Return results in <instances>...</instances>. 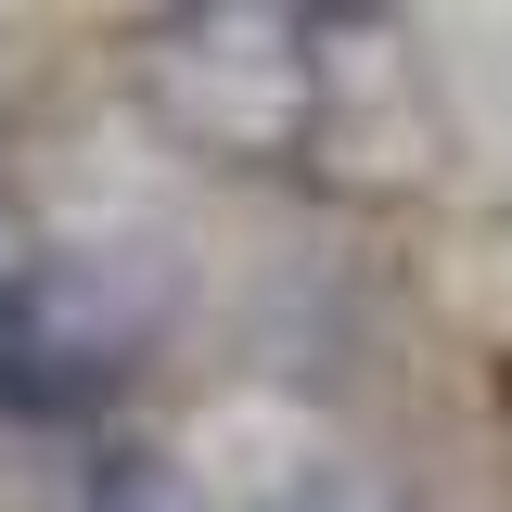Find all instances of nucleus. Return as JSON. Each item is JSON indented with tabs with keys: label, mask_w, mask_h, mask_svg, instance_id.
<instances>
[{
	"label": "nucleus",
	"mask_w": 512,
	"mask_h": 512,
	"mask_svg": "<svg viewBox=\"0 0 512 512\" xmlns=\"http://www.w3.org/2000/svg\"><path fill=\"white\" fill-rule=\"evenodd\" d=\"M269 512H397V500H384L359 461H308V474H295V487H282Z\"/></svg>",
	"instance_id": "20e7f679"
},
{
	"label": "nucleus",
	"mask_w": 512,
	"mask_h": 512,
	"mask_svg": "<svg viewBox=\"0 0 512 512\" xmlns=\"http://www.w3.org/2000/svg\"><path fill=\"white\" fill-rule=\"evenodd\" d=\"M167 333V269L128 244H26L0 282V410L13 423H90Z\"/></svg>",
	"instance_id": "f03ea898"
},
{
	"label": "nucleus",
	"mask_w": 512,
	"mask_h": 512,
	"mask_svg": "<svg viewBox=\"0 0 512 512\" xmlns=\"http://www.w3.org/2000/svg\"><path fill=\"white\" fill-rule=\"evenodd\" d=\"M77 512H205V487H192L167 448H103L90 487H77Z\"/></svg>",
	"instance_id": "7ed1b4c3"
},
{
	"label": "nucleus",
	"mask_w": 512,
	"mask_h": 512,
	"mask_svg": "<svg viewBox=\"0 0 512 512\" xmlns=\"http://www.w3.org/2000/svg\"><path fill=\"white\" fill-rule=\"evenodd\" d=\"M410 39L372 13H295V0H218V13H154L141 26V90L154 116L231 154V167H320L359 90H397Z\"/></svg>",
	"instance_id": "f257e3e1"
},
{
	"label": "nucleus",
	"mask_w": 512,
	"mask_h": 512,
	"mask_svg": "<svg viewBox=\"0 0 512 512\" xmlns=\"http://www.w3.org/2000/svg\"><path fill=\"white\" fill-rule=\"evenodd\" d=\"M13 269H26V231H13V205H0V282H13Z\"/></svg>",
	"instance_id": "39448f33"
}]
</instances>
